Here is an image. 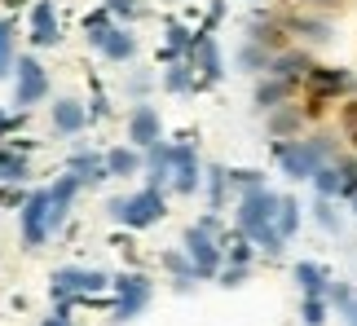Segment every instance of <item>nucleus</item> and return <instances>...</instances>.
<instances>
[{
	"label": "nucleus",
	"instance_id": "nucleus-1",
	"mask_svg": "<svg viewBox=\"0 0 357 326\" xmlns=\"http://www.w3.org/2000/svg\"><path fill=\"white\" fill-rule=\"evenodd\" d=\"M278 203H282V194H273L269 185H260V189L238 194V208H234V225L269 256L287 251V238L278 234Z\"/></svg>",
	"mask_w": 357,
	"mask_h": 326
},
{
	"label": "nucleus",
	"instance_id": "nucleus-2",
	"mask_svg": "<svg viewBox=\"0 0 357 326\" xmlns=\"http://www.w3.org/2000/svg\"><path fill=\"white\" fill-rule=\"evenodd\" d=\"M335 150L340 141L331 132H313V137H291V141H273V159H278L282 176H291V181H313V172L326 168V163H335Z\"/></svg>",
	"mask_w": 357,
	"mask_h": 326
},
{
	"label": "nucleus",
	"instance_id": "nucleus-3",
	"mask_svg": "<svg viewBox=\"0 0 357 326\" xmlns=\"http://www.w3.org/2000/svg\"><path fill=\"white\" fill-rule=\"evenodd\" d=\"M106 212H111V221L128 225V229H150V225H159L163 216H168V199H163V189L146 185V189H137L128 199H111Z\"/></svg>",
	"mask_w": 357,
	"mask_h": 326
},
{
	"label": "nucleus",
	"instance_id": "nucleus-4",
	"mask_svg": "<svg viewBox=\"0 0 357 326\" xmlns=\"http://www.w3.org/2000/svg\"><path fill=\"white\" fill-rule=\"evenodd\" d=\"M106 287H115V278L102 274V269H84V265H62L49 274V295L58 300V309H66L75 295H98Z\"/></svg>",
	"mask_w": 357,
	"mask_h": 326
},
{
	"label": "nucleus",
	"instance_id": "nucleus-5",
	"mask_svg": "<svg viewBox=\"0 0 357 326\" xmlns=\"http://www.w3.org/2000/svg\"><path fill=\"white\" fill-rule=\"evenodd\" d=\"M185 251H190V261H195L199 269V278H221V269H225V247H221V238H216V229L208 225H190L185 229Z\"/></svg>",
	"mask_w": 357,
	"mask_h": 326
},
{
	"label": "nucleus",
	"instance_id": "nucleus-6",
	"mask_svg": "<svg viewBox=\"0 0 357 326\" xmlns=\"http://www.w3.org/2000/svg\"><path fill=\"white\" fill-rule=\"evenodd\" d=\"M18 229H22V247H45L49 234H53V221H49V189H31L26 203L18 208Z\"/></svg>",
	"mask_w": 357,
	"mask_h": 326
},
{
	"label": "nucleus",
	"instance_id": "nucleus-7",
	"mask_svg": "<svg viewBox=\"0 0 357 326\" xmlns=\"http://www.w3.org/2000/svg\"><path fill=\"white\" fill-rule=\"evenodd\" d=\"M309 115H322V106L331 102V98H340V93H353L357 88V79H353V71H344V66H313L309 71Z\"/></svg>",
	"mask_w": 357,
	"mask_h": 326
},
{
	"label": "nucleus",
	"instance_id": "nucleus-8",
	"mask_svg": "<svg viewBox=\"0 0 357 326\" xmlns=\"http://www.w3.org/2000/svg\"><path fill=\"white\" fill-rule=\"evenodd\" d=\"M49 98V75L45 66H40L31 53H22L18 58V79H13V106L18 111H26V106H40Z\"/></svg>",
	"mask_w": 357,
	"mask_h": 326
},
{
	"label": "nucleus",
	"instance_id": "nucleus-9",
	"mask_svg": "<svg viewBox=\"0 0 357 326\" xmlns=\"http://www.w3.org/2000/svg\"><path fill=\"white\" fill-rule=\"evenodd\" d=\"M150 295H155V287H150L146 274H119L115 278V322H132L150 304Z\"/></svg>",
	"mask_w": 357,
	"mask_h": 326
},
{
	"label": "nucleus",
	"instance_id": "nucleus-10",
	"mask_svg": "<svg viewBox=\"0 0 357 326\" xmlns=\"http://www.w3.org/2000/svg\"><path fill=\"white\" fill-rule=\"evenodd\" d=\"M203 176H208V168L199 163L195 146H190V141H176V146H172V189L190 199V194L203 185Z\"/></svg>",
	"mask_w": 357,
	"mask_h": 326
},
{
	"label": "nucleus",
	"instance_id": "nucleus-11",
	"mask_svg": "<svg viewBox=\"0 0 357 326\" xmlns=\"http://www.w3.org/2000/svg\"><path fill=\"white\" fill-rule=\"evenodd\" d=\"M128 141L137 146V150H150L155 141H163V119L155 106H132V115H128Z\"/></svg>",
	"mask_w": 357,
	"mask_h": 326
},
{
	"label": "nucleus",
	"instance_id": "nucleus-12",
	"mask_svg": "<svg viewBox=\"0 0 357 326\" xmlns=\"http://www.w3.org/2000/svg\"><path fill=\"white\" fill-rule=\"evenodd\" d=\"M62 40V26H58V9H53V0H36L31 5V45L36 49H49Z\"/></svg>",
	"mask_w": 357,
	"mask_h": 326
},
{
	"label": "nucleus",
	"instance_id": "nucleus-13",
	"mask_svg": "<svg viewBox=\"0 0 357 326\" xmlns=\"http://www.w3.org/2000/svg\"><path fill=\"white\" fill-rule=\"evenodd\" d=\"M66 168H71V176H75L79 185H98V181H106V176H111V168H106V155L84 150V146H75V150H71Z\"/></svg>",
	"mask_w": 357,
	"mask_h": 326
},
{
	"label": "nucleus",
	"instance_id": "nucleus-14",
	"mask_svg": "<svg viewBox=\"0 0 357 326\" xmlns=\"http://www.w3.org/2000/svg\"><path fill=\"white\" fill-rule=\"evenodd\" d=\"M89 128V106H79L75 98H58L53 102V132L62 137H79Z\"/></svg>",
	"mask_w": 357,
	"mask_h": 326
},
{
	"label": "nucleus",
	"instance_id": "nucleus-15",
	"mask_svg": "<svg viewBox=\"0 0 357 326\" xmlns=\"http://www.w3.org/2000/svg\"><path fill=\"white\" fill-rule=\"evenodd\" d=\"M75 194H79V181H75L71 172H66L62 181H53V189H49V221H53V234L66 225V212H71Z\"/></svg>",
	"mask_w": 357,
	"mask_h": 326
},
{
	"label": "nucleus",
	"instance_id": "nucleus-16",
	"mask_svg": "<svg viewBox=\"0 0 357 326\" xmlns=\"http://www.w3.org/2000/svg\"><path fill=\"white\" fill-rule=\"evenodd\" d=\"M309 71H313V58H309V53L287 49V53H273V62H269L265 75H278V79H291V84H300V79H309Z\"/></svg>",
	"mask_w": 357,
	"mask_h": 326
},
{
	"label": "nucleus",
	"instance_id": "nucleus-17",
	"mask_svg": "<svg viewBox=\"0 0 357 326\" xmlns=\"http://www.w3.org/2000/svg\"><path fill=\"white\" fill-rule=\"evenodd\" d=\"M190 62H195V71H203V88L208 84H216V79L225 75V62H221V49H216V40L203 31V40H199V49L190 53Z\"/></svg>",
	"mask_w": 357,
	"mask_h": 326
},
{
	"label": "nucleus",
	"instance_id": "nucleus-18",
	"mask_svg": "<svg viewBox=\"0 0 357 326\" xmlns=\"http://www.w3.org/2000/svg\"><path fill=\"white\" fill-rule=\"evenodd\" d=\"M146 181L155 189L172 185V141H155L146 150Z\"/></svg>",
	"mask_w": 357,
	"mask_h": 326
},
{
	"label": "nucleus",
	"instance_id": "nucleus-19",
	"mask_svg": "<svg viewBox=\"0 0 357 326\" xmlns=\"http://www.w3.org/2000/svg\"><path fill=\"white\" fill-rule=\"evenodd\" d=\"M291 278H296V287H300V295H326L331 291V274H326V265H318V261H300L296 269H291Z\"/></svg>",
	"mask_w": 357,
	"mask_h": 326
},
{
	"label": "nucleus",
	"instance_id": "nucleus-20",
	"mask_svg": "<svg viewBox=\"0 0 357 326\" xmlns=\"http://www.w3.org/2000/svg\"><path fill=\"white\" fill-rule=\"evenodd\" d=\"M291 79H278V75H265L256 84V106L260 111H278V106H287V98H291Z\"/></svg>",
	"mask_w": 357,
	"mask_h": 326
},
{
	"label": "nucleus",
	"instance_id": "nucleus-21",
	"mask_svg": "<svg viewBox=\"0 0 357 326\" xmlns=\"http://www.w3.org/2000/svg\"><path fill=\"white\" fill-rule=\"evenodd\" d=\"M98 53H102L106 62H128L132 53H137V36L123 31V26H111V31H106V40L98 45Z\"/></svg>",
	"mask_w": 357,
	"mask_h": 326
},
{
	"label": "nucleus",
	"instance_id": "nucleus-22",
	"mask_svg": "<svg viewBox=\"0 0 357 326\" xmlns=\"http://www.w3.org/2000/svg\"><path fill=\"white\" fill-rule=\"evenodd\" d=\"M26 176H31V163H26V155H18L13 146H9V150L0 146V185H22Z\"/></svg>",
	"mask_w": 357,
	"mask_h": 326
},
{
	"label": "nucleus",
	"instance_id": "nucleus-23",
	"mask_svg": "<svg viewBox=\"0 0 357 326\" xmlns=\"http://www.w3.org/2000/svg\"><path fill=\"white\" fill-rule=\"evenodd\" d=\"M106 168H111V176H137L146 159L137 155V146H115V150H106Z\"/></svg>",
	"mask_w": 357,
	"mask_h": 326
},
{
	"label": "nucleus",
	"instance_id": "nucleus-24",
	"mask_svg": "<svg viewBox=\"0 0 357 326\" xmlns=\"http://www.w3.org/2000/svg\"><path fill=\"white\" fill-rule=\"evenodd\" d=\"M163 88H168V93H195V88H203V79H195V62H168V71H163Z\"/></svg>",
	"mask_w": 357,
	"mask_h": 326
},
{
	"label": "nucleus",
	"instance_id": "nucleus-25",
	"mask_svg": "<svg viewBox=\"0 0 357 326\" xmlns=\"http://www.w3.org/2000/svg\"><path fill=\"white\" fill-rule=\"evenodd\" d=\"M163 269L176 278V287H181V291L199 278V269H195V261H190V251H168V256H163Z\"/></svg>",
	"mask_w": 357,
	"mask_h": 326
},
{
	"label": "nucleus",
	"instance_id": "nucleus-26",
	"mask_svg": "<svg viewBox=\"0 0 357 326\" xmlns=\"http://www.w3.org/2000/svg\"><path fill=\"white\" fill-rule=\"evenodd\" d=\"M269 62H273V53L260 45V40H247V45L238 49V66H243V71H252V75L269 71Z\"/></svg>",
	"mask_w": 357,
	"mask_h": 326
},
{
	"label": "nucleus",
	"instance_id": "nucleus-27",
	"mask_svg": "<svg viewBox=\"0 0 357 326\" xmlns=\"http://www.w3.org/2000/svg\"><path fill=\"white\" fill-rule=\"evenodd\" d=\"M269 132L278 141H291V132H300V106H278L269 115Z\"/></svg>",
	"mask_w": 357,
	"mask_h": 326
},
{
	"label": "nucleus",
	"instance_id": "nucleus-28",
	"mask_svg": "<svg viewBox=\"0 0 357 326\" xmlns=\"http://www.w3.org/2000/svg\"><path fill=\"white\" fill-rule=\"evenodd\" d=\"M278 234L287 242L300 234V199L296 194H282V203H278Z\"/></svg>",
	"mask_w": 357,
	"mask_h": 326
},
{
	"label": "nucleus",
	"instance_id": "nucleus-29",
	"mask_svg": "<svg viewBox=\"0 0 357 326\" xmlns=\"http://www.w3.org/2000/svg\"><path fill=\"white\" fill-rule=\"evenodd\" d=\"M296 36L313 40V45H326V40H335V26L326 18H296Z\"/></svg>",
	"mask_w": 357,
	"mask_h": 326
},
{
	"label": "nucleus",
	"instance_id": "nucleus-30",
	"mask_svg": "<svg viewBox=\"0 0 357 326\" xmlns=\"http://www.w3.org/2000/svg\"><path fill=\"white\" fill-rule=\"evenodd\" d=\"M221 247H225V261L229 265H252V247H256V242L247 238L243 229H238L234 238H221Z\"/></svg>",
	"mask_w": 357,
	"mask_h": 326
},
{
	"label": "nucleus",
	"instance_id": "nucleus-31",
	"mask_svg": "<svg viewBox=\"0 0 357 326\" xmlns=\"http://www.w3.org/2000/svg\"><path fill=\"white\" fill-rule=\"evenodd\" d=\"M313 189H318L322 199H340V159L313 172Z\"/></svg>",
	"mask_w": 357,
	"mask_h": 326
},
{
	"label": "nucleus",
	"instance_id": "nucleus-32",
	"mask_svg": "<svg viewBox=\"0 0 357 326\" xmlns=\"http://www.w3.org/2000/svg\"><path fill=\"white\" fill-rule=\"evenodd\" d=\"M326 313H331V300H326V295H305V304H300L305 326H326Z\"/></svg>",
	"mask_w": 357,
	"mask_h": 326
},
{
	"label": "nucleus",
	"instance_id": "nucleus-33",
	"mask_svg": "<svg viewBox=\"0 0 357 326\" xmlns=\"http://www.w3.org/2000/svg\"><path fill=\"white\" fill-rule=\"evenodd\" d=\"M106 31H111V9L102 5L98 13H89V18H84V36H89V45L98 49L102 40H106Z\"/></svg>",
	"mask_w": 357,
	"mask_h": 326
},
{
	"label": "nucleus",
	"instance_id": "nucleus-34",
	"mask_svg": "<svg viewBox=\"0 0 357 326\" xmlns=\"http://www.w3.org/2000/svg\"><path fill=\"white\" fill-rule=\"evenodd\" d=\"M313 221H318L326 234H340V212H335V199H313Z\"/></svg>",
	"mask_w": 357,
	"mask_h": 326
},
{
	"label": "nucleus",
	"instance_id": "nucleus-35",
	"mask_svg": "<svg viewBox=\"0 0 357 326\" xmlns=\"http://www.w3.org/2000/svg\"><path fill=\"white\" fill-rule=\"evenodd\" d=\"M225 189H229V172L221 168V163H212V168H208V199H212V208L225 203Z\"/></svg>",
	"mask_w": 357,
	"mask_h": 326
},
{
	"label": "nucleus",
	"instance_id": "nucleus-36",
	"mask_svg": "<svg viewBox=\"0 0 357 326\" xmlns=\"http://www.w3.org/2000/svg\"><path fill=\"white\" fill-rule=\"evenodd\" d=\"M13 71V22L0 18V79Z\"/></svg>",
	"mask_w": 357,
	"mask_h": 326
},
{
	"label": "nucleus",
	"instance_id": "nucleus-37",
	"mask_svg": "<svg viewBox=\"0 0 357 326\" xmlns=\"http://www.w3.org/2000/svg\"><path fill=\"white\" fill-rule=\"evenodd\" d=\"M229 185H238L243 194H247V189H260V185H265V172H260V168H234V172H229Z\"/></svg>",
	"mask_w": 357,
	"mask_h": 326
},
{
	"label": "nucleus",
	"instance_id": "nucleus-38",
	"mask_svg": "<svg viewBox=\"0 0 357 326\" xmlns=\"http://www.w3.org/2000/svg\"><path fill=\"white\" fill-rule=\"evenodd\" d=\"M357 194V159H340V199Z\"/></svg>",
	"mask_w": 357,
	"mask_h": 326
},
{
	"label": "nucleus",
	"instance_id": "nucleus-39",
	"mask_svg": "<svg viewBox=\"0 0 357 326\" xmlns=\"http://www.w3.org/2000/svg\"><path fill=\"white\" fill-rule=\"evenodd\" d=\"M340 132H344L349 146H357V98L344 102V111H340Z\"/></svg>",
	"mask_w": 357,
	"mask_h": 326
},
{
	"label": "nucleus",
	"instance_id": "nucleus-40",
	"mask_svg": "<svg viewBox=\"0 0 357 326\" xmlns=\"http://www.w3.org/2000/svg\"><path fill=\"white\" fill-rule=\"evenodd\" d=\"M106 9H111V18H137V0H106Z\"/></svg>",
	"mask_w": 357,
	"mask_h": 326
},
{
	"label": "nucleus",
	"instance_id": "nucleus-41",
	"mask_svg": "<svg viewBox=\"0 0 357 326\" xmlns=\"http://www.w3.org/2000/svg\"><path fill=\"white\" fill-rule=\"evenodd\" d=\"M243 278H247V265H229V269H221V287H243Z\"/></svg>",
	"mask_w": 357,
	"mask_h": 326
},
{
	"label": "nucleus",
	"instance_id": "nucleus-42",
	"mask_svg": "<svg viewBox=\"0 0 357 326\" xmlns=\"http://www.w3.org/2000/svg\"><path fill=\"white\" fill-rule=\"evenodd\" d=\"M335 313H340V318H344V326H357V291H353V295H349V300H344V304H340V309H335Z\"/></svg>",
	"mask_w": 357,
	"mask_h": 326
},
{
	"label": "nucleus",
	"instance_id": "nucleus-43",
	"mask_svg": "<svg viewBox=\"0 0 357 326\" xmlns=\"http://www.w3.org/2000/svg\"><path fill=\"white\" fill-rule=\"evenodd\" d=\"M18 124H22V111L18 115H5V111H0V141H5L9 132H18Z\"/></svg>",
	"mask_w": 357,
	"mask_h": 326
},
{
	"label": "nucleus",
	"instance_id": "nucleus-44",
	"mask_svg": "<svg viewBox=\"0 0 357 326\" xmlns=\"http://www.w3.org/2000/svg\"><path fill=\"white\" fill-rule=\"evenodd\" d=\"M0 203H5V208H22V203H26V194H22V189H9V185H0Z\"/></svg>",
	"mask_w": 357,
	"mask_h": 326
},
{
	"label": "nucleus",
	"instance_id": "nucleus-45",
	"mask_svg": "<svg viewBox=\"0 0 357 326\" xmlns=\"http://www.w3.org/2000/svg\"><path fill=\"white\" fill-rule=\"evenodd\" d=\"M106 115H111V106H106V98L98 93V98L89 102V119H106Z\"/></svg>",
	"mask_w": 357,
	"mask_h": 326
},
{
	"label": "nucleus",
	"instance_id": "nucleus-46",
	"mask_svg": "<svg viewBox=\"0 0 357 326\" xmlns=\"http://www.w3.org/2000/svg\"><path fill=\"white\" fill-rule=\"evenodd\" d=\"M146 88H150V75H132V79H128V93H137V98H142Z\"/></svg>",
	"mask_w": 357,
	"mask_h": 326
},
{
	"label": "nucleus",
	"instance_id": "nucleus-47",
	"mask_svg": "<svg viewBox=\"0 0 357 326\" xmlns=\"http://www.w3.org/2000/svg\"><path fill=\"white\" fill-rule=\"evenodd\" d=\"M45 326H71V322H66V309H58L53 318H45Z\"/></svg>",
	"mask_w": 357,
	"mask_h": 326
},
{
	"label": "nucleus",
	"instance_id": "nucleus-48",
	"mask_svg": "<svg viewBox=\"0 0 357 326\" xmlns=\"http://www.w3.org/2000/svg\"><path fill=\"white\" fill-rule=\"evenodd\" d=\"M309 5H322L326 9V5H335V0H309Z\"/></svg>",
	"mask_w": 357,
	"mask_h": 326
},
{
	"label": "nucleus",
	"instance_id": "nucleus-49",
	"mask_svg": "<svg viewBox=\"0 0 357 326\" xmlns=\"http://www.w3.org/2000/svg\"><path fill=\"white\" fill-rule=\"evenodd\" d=\"M349 208H353V216H357V194H353V199H349Z\"/></svg>",
	"mask_w": 357,
	"mask_h": 326
},
{
	"label": "nucleus",
	"instance_id": "nucleus-50",
	"mask_svg": "<svg viewBox=\"0 0 357 326\" xmlns=\"http://www.w3.org/2000/svg\"><path fill=\"white\" fill-rule=\"evenodd\" d=\"M5 5H22V0H5Z\"/></svg>",
	"mask_w": 357,
	"mask_h": 326
}]
</instances>
